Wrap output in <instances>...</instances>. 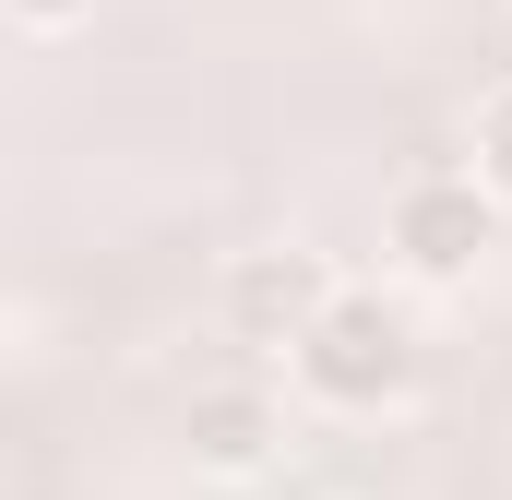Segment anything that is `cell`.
I'll use <instances>...</instances> for the list:
<instances>
[{"instance_id":"6da1fadb","label":"cell","mask_w":512,"mask_h":500,"mask_svg":"<svg viewBox=\"0 0 512 500\" xmlns=\"http://www.w3.org/2000/svg\"><path fill=\"white\" fill-rule=\"evenodd\" d=\"M286 358H298V393L310 405L382 417V405H405V381H417V322H405V298H382V286H334V310Z\"/></svg>"},{"instance_id":"7a4b0ae2","label":"cell","mask_w":512,"mask_h":500,"mask_svg":"<svg viewBox=\"0 0 512 500\" xmlns=\"http://www.w3.org/2000/svg\"><path fill=\"white\" fill-rule=\"evenodd\" d=\"M501 191L477 179V167H417L405 191H393V215H382V250L417 274V286H465L489 250H501Z\"/></svg>"},{"instance_id":"3957f363","label":"cell","mask_w":512,"mask_h":500,"mask_svg":"<svg viewBox=\"0 0 512 500\" xmlns=\"http://www.w3.org/2000/svg\"><path fill=\"white\" fill-rule=\"evenodd\" d=\"M334 286H346V274H334L322 250H239L227 286H215V310H227L239 346H298V334L334 310Z\"/></svg>"},{"instance_id":"277c9868","label":"cell","mask_w":512,"mask_h":500,"mask_svg":"<svg viewBox=\"0 0 512 500\" xmlns=\"http://www.w3.org/2000/svg\"><path fill=\"white\" fill-rule=\"evenodd\" d=\"M179 441H191L203 477H262L274 441H286V405H274L262 381H203V393L179 405Z\"/></svg>"},{"instance_id":"5b68a950","label":"cell","mask_w":512,"mask_h":500,"mask_svg":"<svg viewBox=\"0 0 512 500\" xmlns=\"http://www.w3.org/2000/svg\"><path fill=\"white\" fill-rule=\"evenodd\" d=\"M477 179H489V191L512 203V84L489 96V108H477Z\"/></svg>"},{"instance_id":"8992f818","label":"cell","mask_w":512,"mask_h":500,"mask_svg":"<svg viewBox=\"0 0 512 500\" xmlns=\"http://www.w3.org/2000/svg\"><path fill=\"white\" fill-rule=\"evenodd\" d=\"M0 12H12V24H24V36H60V24H84V12H96V0H0Z\"/></svg>"}]
</instances>
